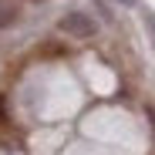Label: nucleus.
Here are the masks:
<instances>
[{
	"label": "nucleus",
	"mask_w": 155,
	"mask_h": 155,
	"mask_svg": "<svg viewBox=\"0 0 155 155\" xmlns=\"http://www.w3.org/2000/svg\"><path fill=\"white\" fill-rule=\"evenodd\" d=\"M58 27H61L68 37H91V34H94V20H91L88 14H81V10H71V14H64V17L58 20Z\"/></svg>",
	"instance_id": "f257e3e1"
},
{
	"label": "nucleus",
	"mask_w": 155,
	"mask_h": 155,
	"mask_svg": "<svg viewBox=\"0 0 155 155\" xmlns=\"http://www.w3.org/2000/svg\"><path fill=\"white\" fill-rule=\"evenodd\" d=\"M10 24H17V7L0 0V27H10Z\"/></svg>",
	"instance_id": "f03ea898"
},
{
	"label": "nucleus",
	"mask_w": 155,
	"mask_h": 155,
	"mask_svg": "<svg viewBox=\"0 0 155 155\" xmlns=\"http://www.w3.org/2000/svg\"><path fill=\"white\" fill-rule=\"evenodd\" d=\"M118 4H125V7H132V4H135V0H118Z\"/></svg>",
	"instance_id": "7ed1b4c3"
}]
</instances>
